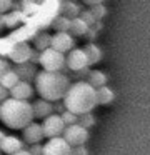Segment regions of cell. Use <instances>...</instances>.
<instances>
[{
	"instance_id": "cell-1",
	"label": "cell",
	"mask_w": 150,
	"mask_h": 155,
	"mask_svg": "<svg viewBox=\"0 0 150 155\" xmlns=\"http://www.w3.org/2000/svg\"><path fill=\"white\" fill-rule=\"evenodd\" d=\"M70 87H72L70 77L63 72L40 70L35 77V90L40 94V98L48 100L52 104L62 102Z\"/></svg>"
},
{
	"instance_id": "cell-2",
	"label": "cell",
	"mask_w": 150,
	"mask_h": 155,
	"mask_svg": "<svg viewBox=\"0 0 150 155\" xmlns=\"http://www.w3.org/2000/svg\"><path fill=\"white\" fill-rule=\"evenodd\" d=\"M67 110L75 115H83V114H92V110L97 107V88H93L88 82L78 80L72 84L68 88L65 98H63Z\"/></svg>"
},
{
	"instance_id": "cell-3",
	"label": "cell",
	"mask_w": 150,
	"mask_h": 155,
	"mask_svg": "<svg viewBox=\"0 0 150 155\" xmlns=\"http://www.w3.org/2000/svg\"><path fill=\"white\" fill-rule=\"evenodd\" d=\"M35 115H33V107L30 102L25 100H17V98L10 97L2 104V114H0V120L7 125L8 128L13 130H23L33 122Z\"/></svg>"
},
{
	"instance_id": "cell-4",
	"label": "cell",
	"mask_w": 150,
	"mask_h": 155,
	"mask_svg": "<svg viewBox=\"0 0 150 155\" xmlns=\"http://www.w3.org/2000/svg\"><path fill=\"white\" fill-rule=\"evenodd\" d=\"M40 65H42V70L47 72H62L67 65V57L53 48H48V50L42 52Z\"/></svg>"
},
{
	"instance_id": "cell-5",
	"label": "cell",
	"mask_w": 150,
	"mask_h": 155,
	"mask_svg": "<svg viewBox=\"0 0 150 155\" xmlns=\"http://www.w3.org/2000/svg\"><path fill=\"white\" fill-rule=\"evenodd\" d=\"M42 127H43V134H45V137L48 138H57V137H63V132H65L67 125L65 122H63L62 115H50V117H47L45 120L42 122Z\"/></svg>"
},
{
	"instance_id": "cell-6",
	"label": "cell",
	"mask_w": 150,
	"mask_h": 155,
	"mask_svg": "<svg viewBox=\"0 0 150 155\" xmlns=\"http://www.w3.org/2000/svg\"><path fill=\"white\" fill-rule=\"evenodd\" d=\"M63 138L68 142L70 147H80V145H85V142L88 140V130L78 124L70 125L63 132Z\"/></svg>"
},
{
	"instance_id": "cell-7",
	"label": "cell",
	"mask_w": 150,
	"mask_h": 155,
	"mask_svg": "<svg viewBox=\"0 0 150 155\" xmlns=\"http://www.w3.org/2000/svg\"><path fill=\"white\" fill-rule=\"evenodd\" d=\"M88 67H90V62L83 48H73L72 52L67 54V68H70L72 72L77 74V72H82Z\"/></svg>"
},
{
	"instance_id": "cell-8",
	"label": "cell",
	"mask_w": 150,
	"mask_h": 155,
	"mask_svg": "<svg viewBox=\"0 0 150 155\" xmlns=\"http://www.w3.org/2000/svg\"><path fill=\"white\" fill-rule=\"evenodd\" d=\"M43 155H72V147L63 137L50 138L43 145Z\"/></svg>"
},
{
	"instance_id": "cell-9",
	"label": "cell",
	"mask_w": 150,
	"mask_h": 155,
	"mask_svg": "<svg viewBox=\"0 0 150 155\" xmlns=\"http://www.w3.org/2000/svg\"><path fill=\"white\" fill-rule=\"evenodd\" d=\"M52 48L60 54H68L75 48V40L68 32H58L52 37Z\"/></svg>"
},
{
	"instance_id": "cell-10",
	"label": "cell",
	"mask_w": 150,
	"mask_h": 155,
	"mask_svg": "<svg viewBox=\"0 0 150 155\" xmlns=\"http://www.w3.org/2000/svg\"><path fill=\"white\" fill-rule=\"evenodd\" d=\"M43 137H45L43 127L40 124H37V122H32L28 127L23 128V142H25V143H30V145L40 143Z\"/></svg>"
},
{
	"instance_id": "cell-11",
	"label": "cell",
	"mask_w": 150,
	"mask_h": 155,
	"mask_svg": "<svg viewBox=\"0 0 150 155\" xmlns=\"http://www.w3.org/2000/svg\"><path fill=\"white\" fill-rule=\"evenodd\" d=\"M13 70H15V74L18 75L20 80H22V82H28V84H30V80L35 82V77H37V74H38L37 67L33 64H30V62L15 65V67H13Z\"/></svg>"
},
{
	"instance_id": "cell-12",
	"label": "cell",
	"mask_w": 150,
	"mask_h": 155,
	"mask_svg": "<svg viewBox=\"0 0 150 155\" xmlns=\"http://www.w3.org/2000/svg\"><path fill=\"white\" fill-rule=\"evenodd\" d=\"M0 150L5 152L7 155H13V153H18V152L25 150V148H23V142L18 137H15V135H5L2 145H0Z\"/></svg>"
},
{
	"instance_id": "cell-13",
	"label": "cell",
	"mask_w": 150,
	"mask_h": 155,
	"mask_svg": "<svg viewBox=\"0 0 150 155\" xmlns=\"http://www.w3.org/2000/svg\"><path fill=\"white\" fill-rule=\"evenodd\" d=\"M32 107H33V115H35V118H43V120H45L47 117L55 114V112H53V104L48 100H43V98L35 100L32 104Z\"/></svg>"
},
{
	"instance_id": "cell-14",
	"label": "cell",
	"mask_w": 150,
	"mask_h": 155,
	"mask_svg": "<svg viewBox=\"0 0 150 155\" xmlns=\"http://www.w3.org/2000/svg\"><path fill=\"white\" fill-rule=\"evenodd\" d=\"M32 95H33V87L28 84V82H22V80L10 90V97L17 98V100L28 102V98L32 97Z\"/></svg>"
},
{
	"instance_id": "cell-15",
	"label": "cell",
	"mask_w": 150,
	"mask_h": 155,
	"mask_svg": "<svg viewBox=\"0 0 150 155\" xmlns=\"http://www.w3.org/2000/svg\"><path fill=\"white\" fill-rule=\"evenodd\" d=\"M33 45L38 52L48 50V48H52V35H48L47 32H40L33 37Z\"/></svg>"
},
{
	"instance_id": "cell-16",
	"label": "cell",
	"mask_w": 150,
	"mask_h": 155,
	"mask_svg": "<svg viewBox=\"0 0 150 155\" xmlns=\"http://www.w3.org/2000/svg\"><path fill=\"white\" fill-rule=\"evenodd\" d=\"M85 82H88L93 88H102V87H107V75L102 70H90Z\"/></svg>"
},
{
	"instance_id": "cell-17",
	"label": "cell",
	"mask_w": 150,
	"mask_h": 155,
	"mask_svg": "<svg viewBox=\"0 0 150 155\" xmlns=\"http://www.w3.org/2000/svg\"><path fill=\"white\" fill-rule=\"evenodd\" d=\"M83 50H85L87 57H88L90 65L98 64V62L102 60V50L98 48V45H95V44H87L85 47H83Z\"/></svg>"
},
{
	"instance_id": "cell-18",
	"label": "cell",
	"mask_w": 150,
	"mask_h": 155,
	"mask_svg": "<svg viewBox=\"0 0 150 155\" xmlns=\"http://www.w3.org/2000/svg\"><path fill=\"white\" fill-rule=\"evenodd\" d=\"M113 98H115V94H113L112 88L108 87L97 88V104L98 105H107L110 102H113Z\"/></svg>"
},
{
	"instance_id": "cell-19",
	"label": "cell",
	"mask_w": 150,
	"mask_h": 155,
	"mask_svg": "<svg viewBox=\"0 0 150 155\" xmlns=\"http://www.w3.org/2000/svg\"><path fill=\"white\" fill-rule=\"evenodd\" d=\"M87 32H88V25H87L80 17H78V18H73L72 24H70L68 34L72 35V37H75V35H85Z\"/></svg>"
},
{
	"instance_id": "cell-20",
	"label": "cell",
	"mask_w": 150,
	"mask_h": 155,
	"mask_svg": "<svg viewBox=\"0 0 150 155\" xmlns=\"http://www.w3.org/2000/svg\"><path fill=\"white\" fill-rule=\"evenodd\" d=\"M60 8H62L63 17L70 18V20H73V18H78V17H80L78 14H82V12L78 10V7H77L75 4H72V2H62V4H60Z\"/></svg>"
},
{
	"instance_id": "cell-21",
	"label": "cell",
	"mask_w": 150,
	"mask_h": 155,
	"mask_svg": "<svg viewBox=\"0 0 150 155\" xmlns=\"http://www.w3.org/2000/svg\"><path fill=\"white\" fill-rule=\"evenodd\" d=\"M18 82H20V78H18V75L15 74V70H13V68H12V70H8L2 78H0V85H3L7 90H12V88L15 87Z\"/></svg>"
},
{
	"instance_id": "cell-22",
	"label": "cell",
	"mask_w": 150,
	"mask_h": 155,
	"mask_svg": "<svg viewBox=\"0 0 150 155\" xmlns=\"http://www.w3.org/2000/svg\"><path fill=\"white\" fill-rule=\"evenodd\" d=\"M70 24H72V20H70V18L60 15V17H57L55 20L52 22V27L57 30V34H58V32H68L70 30Z\"/></svg>"
},
{
	"instance_id": "cell-23",
	"label": "cell",
	"mask_w": 150,
	"mask_h": 155,
	"mask_svg": "<svg viewBox=\"0 0 150 155\" xmlns=\"http://www.w3.org/2000/svg\"><path fill=\"white\" fill-rule=\"evenodd\" d=\"M93 124H95V117H93V114H83V115L78 117V125H82L83 128H87V130H88Z\"/></svg>"
},
{
	"instance_id": "cell-24",
	"label": "cell",
	"mask_w": 150,
	"mask_h": 155,
	"mask_svg": "<svg viewBox=\"0 0 150 155\" xmlns=\"http://www.w3.org/2000/svg\"><path fill=\"white\" fill-rule=\"evenodd\" d=\"M62 118H63V122H65V125H67V127L78 124V115L72 114V112H68V110H65V112L62 114Z\"/></svg>"
},
{
	"instance_id": "cell-25",
	"label": "cell",
	"mask_w": 150,
	"mask_h": 155,
	"mask_svg": "<svg viewBox=\"0 0 150 155\" xmlns=\"http://www.w3.org/2000/svg\"><path fill=\"white\" fill-rule=\"evenodd\" d=\"M80 18H82V20L85 22V24L88 25V27L93 24V22H95V15H93V12H87V10L80 14Z\"/></svg>"
},
{
	"instance_id": "cell-26",
	"label": "cell",
	"mask_w": 150,
	"mask_h": 155,
	"mask_svg": "<svg viewBox=\"0 0 150 155\" xmlns=\"http://www.w3.org/2000/svg\"><path fill=\"white\" fill-rule=\"evenodd\" d=\"M12 68H13V67H10V64L5 60V58L0 57V78H2V77H3V75H5L8 70H12Z\"/></svg>"
},
{
	"instance_id": "cell-27",
	"label": "cell",
	"mask_w": 150,
	"mask_h": 155,
	"mask_svg": "<svg viewBox=\"0 0 150 155\" xmlns=\"http://www.w3.org/2000/svg\"><path fill=\"white\" fill-rule=\"evenodd\" d=\"M40 58H42V52H38L37 48H33L32 50V54H30V64H33V65H37V64H40Z\"/></svg>"
},
{
	"instance_id": "cell-28",
	"label": "cell",
	"mask_w": 150,
	"mask_h": 155,
	"mask_svg": "<svg viewBox=\"0 0 150 155\" xmlns=\"http://www.w3.org/2000/svg\"><path fill=\"white\" fill-rule=\"evenodd\" d=\"M10 8H13V2H8V0H0V15H3L5 12H8Z\"/></svg>"
},
{
	"instance_id": "cell-29",
	"label": "cell",
	"mask_w": 150,
	"mask_h": 155,
	"mask_svg": "<svg viewBox=\"0 0 150 155\" xmlns=\"http://www.w3.org/2000/svg\"><path fill=\"white\" fill-rule=\"evenodd\" d=\"M28 152L32 155H43V145L42 143H35V145H30Z\"/></svg>"
},
{
	"instance_id": "cell-30",
	"label": "cell",
	"mask_w": 150,
	"mask_h": 155,
	"mask_svg": "<svg viewBox=\"0 0 150 155\" xmlns=\"http://www.w3.org/2000/svg\"><path fill=\"white\" fill-rule=\"evenodd\" d=\"M65 110H67V107H65V104H63V100L62 102H55V104H53V112H55L57 115H62Z\"/></svg>"
},
{
	"instance_id": "cell-31",
	"label": "cell",
	"mask_w": 150,
	"mask_h": 155,
	"mask_svg": "<svg viewBox=\"0 0 150 155\" xmlns=\"http://www.w3.org/2000/svg\"><path fill=\"white\" fill-rule=\"evenodd\" d=\"M72 155H88L85 145H80V147H72Z\"/></svg>"
},
{
	"instance_id": "cell-32",
	"label": "cell",
	"mask_w": 150,
	"mask_h": 155,
	"mask_svg": "<svg viewBox=\"0 0 150 155\" xmlns=\"http://www.w3.org/2000/svg\"><path fill=\"white\" fill-rule=\"evenodd\" d=\"M8 98H10V90H7L3 85H0V104H3Z\"/></svg>"
},
{
	"instance_id": "cell-33",
	"label": "cell",
	"mask_w": 150,
	"mask_h": 155,
	"mask_svg": "<svg viewBox=\"0 0 150 155\" xmlns=\"http://www.w3.org/2000/svg\"><path fill=\"white\" fill-rule=\"evenodd\" d=\"M13 155H32L28 150H22V152H18V153H13Z\"/></svg>"
},
{
	"instance_id": "cell-34",
	"label": "cell",
	"mask_w": 150,
	"mask_h": 155,
	"mask_svg": "<svg viewBox=\"0 0 150 155\" xmlns=\"http://www.w3.org/2000/svg\"><path fill=\"white\" fill-rule=\"evenodd\" d=\"M3 138H5V132H2V130H0V145H2Z\"/></svg>"
},
{
	"instance_id": "cell-35",
	"label": "cell",
	"mask_w": 150,
	"mask_h": 155,
	"mask_svg": "<svg viewBox=\"0 0 150 155\" xmlns=\"http://www.w3.org/2000/svg\"><path fill=\"white\" fill-rule=\"evenodd\" d=\"M0 114H2V104H0Z\"/></svg>"
}]
</instances>
